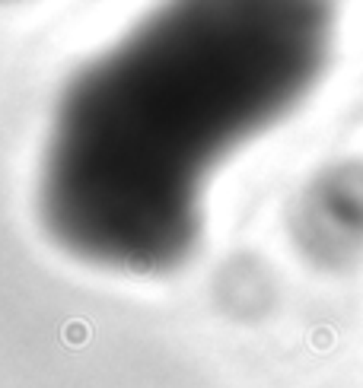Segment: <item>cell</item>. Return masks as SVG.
<instances>
[{"instance_id": "obj_1", "label": "cell", "mask_w": 363, "mask_h": 388, "mask_svg": "<svg viewBox=\"0 0 363 388\" xmlns=\"http://www.w3.org/2000/svg\"><path fill=\"white\" fill-rule=\"evenodd\" d=\"M64 337H67L70 344H83V337H87V328H83L80 321H74V325H67V328H64Z\"/></svg>"}]
</instances>
